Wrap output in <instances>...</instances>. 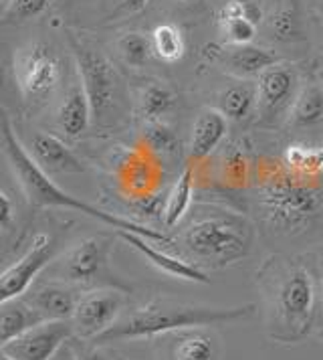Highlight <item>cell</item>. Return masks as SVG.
<instances>
[{"label": "cell", "mask_w": 323, "mask_h": 360, "mask_svg": "<svg viewBox=\"0 0 323 360\" xmlns=\"http://www.w3.org/2000/svg\"><path fill=\"white\" fill-rule=\"evenodd\" d=\"M257 285L269 338L279 344L305 340L315 324L319 294L311 269L291 257L273 255L257 269Z\"/></svg>", "instance_id": "6da1fadb"}, {"label": "cell", "mask_w": 323, "mask_h": 360, "mask_svg": "<svg viewBox=\"0 0 323 360\" xmlns=\"http://www.w3.org/2000/svg\"><path fill=\"white\" fill-rule=\"evenodd\" d=\"M0 136H2V148L4 154L8 158V164L15 172L16 180L25 193L27 200L31 202L32 207H41V209H71V211H79V213L87 214L95 221H101L105 225H110L117 231H129L136 235H142L150 241H160V243H172V239L168 235H164L162 231L150 229L145 225H140L131 219H124L113 213H105L99 211L95 207L83 202L81 198L73 197L71 193L63 191L61 186H57L51 174H47L39 164L32 160V156L29 154V150L22 146V142L18 140L16 131L13 130V124L8 122V117H2V126H0Z\"/></svg>", "instance_id": "7a4b0ae2"}, {"label": "cell", "mask_w": 323, "mask_h": 360, "mask_svg": "<svg viewBox=\"0 0 323 360\" xmlns=\"http://www.w3.org/2000/svg\"><path fill=\"white\" fill-rule=\"evenodd\" d=\"M255 304H244L235 308H210V306H192L176 300H152L140 310L129 314L115 322L107 332L93 340L97 346L121 340H142V338H156L176 334L188 328L218 326L246 320L255 314Z\"/></svg>", "instance_id": "3957f363"}, {"label": "cell", "mask_w": 323, "mask_h": 360, "mask_svg": "<svg viewBox=\"0 0 323 360\" xmlns=\"http://www.w3.org/2000/svg\"><path fill=\"white\" fill-rule=\"evenodd\" d=\"M253 241V223L242 214L220 209L196 214L182 235V243L194 259L214 269L241 262L251 253Z\"/></svg>", "instance_id": "277c9868"}, {"label": "cell", "mask_w": 323, "mask_h": 360, "mask_svg": "<svg viewBox=\"0 0 323 360\" xmlns=\"http://www.w3.org/2000/svg\"><path fill=\"white\" fill-rule=\"evenodd\" d=\"M258 205L275 229H301L323 213V186L291 172L283 164L263 174Z\"/></svg>", "instance_id": "5b68a950"}, {"label": "cell", "mask_w": 323, "mask_h": 360, "mask_svg": "<svg viewBox=\"0 0 323 360\" xmlns=\"http://www.w3.org/2000/svg\"><path fill=\"white\" fill-rule=\"evenodd\" d=\"M13 73L22 99L34 105L43 103L63 77L59 55L43 41H34L16 51Z\"/></svg>", "instance_id": "8992f818"}, {"label": "cell", "mask_w": 323, "mask_h": 360, "mask_svg": "<svg viewBox=\"0 0 323 360\" xmlns=\"http://www.w3.org/2000/svg\"><path fill=\"white\" fill-rule=\"evenodd\" d=\"M69 45L75 55L77 69H79V82L89 98L93 117L105 115L115 103L117 96V71L112 61L95 47L85 45L83 41L69 34Z\"/></svg>", "instance_id": "52a82bcc"}, {"label": "cell", "mask_w": 323, "mask_h": 360, "mask_svg": "<svg viewBox=\"0 0 323 360\" xmlns=\"http://www.w3.org/2000/svg\"><path fill=\"white\" fill-rule=\"evenodd\" d=\"M112 239L105 235L87 237L73 245L63 257L51 267L53 279H61L73 285H93L97 279L110 278Z\"/></svg>", "instance_id": "ba28073f"}, {"label": "cell", "mask_w": 323, "mask_h": 360, "mask_svg": "<svg viewBox=\"0 0 323 360\" xmlns=\"http://www.w3.org/2000/svg\"><path fill=\"white\" fill-rule=\"evenodd\" d=\"M128 304V292L117 288H97L81 294L79 304L71 318L75 338L83 342L95 340L103 332L121 320V311Z\"/></svg>", "instance_id": "9c48e42d"}, {"label": "cell", "mask_w": 323, "mask_h": 360, "mask_svg": "<svg viewBox=\"0 0 323 360\" xmlns=\"http://www.w3.org/2000/svg\"><path fill=\"white\" fill-rule=\"evenodd\" d=\"M55 239L47 233H39L32 239L31 247L22 253V257L4 267L0 276V302H8L27 294L37 276L51 263Z\"/></svg>", "instance_id": "30bf717a"}, {"label": "cell", "mask_w": 323, "mask_h": 360, "mask_svg": "<svg viewBox=\"0 0 323 360\" xmlns=\"http://www.w3.org/2000/svg\"><path fill=\"white\" fill-rule=\"evenodd\" d=\"M73 336L71 322H43L0 344V352L13 360H51Z\"/></svg>", "instance_id": "8fae6325"}, {"label": "cell", "mask_w": 323, "mask_h": 360, "mask_svg": "<svg viewBox=\"0 0 323 360\" xmlns=\"http://www.w3.org/2000/svg\"><path fill=\"white\" fill-rule=\"evenodd\" d=\"M297 83H299L297 71L287 63H277L258 75L257 115H261L263 122H273L283 110H291L293 99L299 94Z\"/></svg>", "instance_id": "7c38bea8"}, {"label": "cell", "mask_w": 323, "mask_h": 360, "mask_svg": "<svg viewBox=\"0 0 323 360\" xmlns=\"http://www.w3.org/2000/svg\"><path fill=\"white\" fill-rule=\"evenodd\" d=\"M79 297L75 285L61 279H48L27 295L32 308L47 322H71Z\"/></svg>", "instance_id": "4fadbf2b"}, {"label": "cell", "mask_w": 323, "mask_h": 360, "mask_svg": "<svg viewBox=\"0 0 323 360\" xmlns=\"http://www.w3.org/2000/svg\"><path fill=\"white\" fill-rule=\"evenodd\" d=\"M119 237L131 245L145 262L152 263L158 271L170 276V278L182 279V281H194V283H210V278L196 265V263L180 259L176 255H170L168 251H162L158 247L150 243V239H145L142 235L129 233V231H119Z\"/></svg>", "instance_id": "5bb4252c"}, {"label": "cell", "mask_w": 323, "mask_h": 360, "mask_svg": "<svg viewBox=\"0 0 323 360\" xmlns=\"http://www.w3.org/2000/svg\"><path fill=\"white\" fill-rule=\"evenodd\" d=\"M29 154L47 174H81L85 166L77 158V154L59 140L57 136L47 131H34L31 136Z\"/></svg>", "instance_id": "9a60e30c"}, {"label": "cell", "mask_w": 323, "mask_h": 360, "mask_svg": "<svg viewBox=\"0 0 323 360\" xmlns=\"http://www.w3.org/2000/svg\"><path fill=\"white\" fill-rule=\"evenodd\" d=\"M228 131V117L220 110L206 108L196 115L190 138V160L200 162L209 158L216 148L223 144Z\"/></svg>", "instance_id": "2e32d148"}, {"label": "cell", "mask_w": 323, "mask_h": 360, "mask_svg": "<svg viewBox=\"0 0 323 360\" xmlns=\"http://www.w3.org/2000/svg\"><path fill=\"white\" fill-rule=\"evenodd\" d=\"M216 103H218L216 110H220L228 117V122L242 124V122L251 120L257 114L258 108L257 82L241 79V82L228 85L218 94Z\"/></svg>", "instance_id": "e0dca14e"}, {"label": "cell", "mask_w": 323, "mask_h": 360, "mask_svg": "<svg viewBox=\"0 0 323 360\" xmlns=\"http://www.w3.org/2000/svg\"><path fill=\"white\" fill-rule=\"evenodd\" d=\"M91 117H93L91 103L79 83L71 87L69 94L65 96V101L57 112V124L67 138H79L89 128Z\"/></svg>", "instance_id": "ac0fdd59"}, {"label": "cell", "mask_w": 323, "mask_h": 360, "mask_svg": "<svg viewBox=\"0 0 323 360\" xmlns=\"http://www.w3.org/2000/svg\"><path fill=\"white\" fill-rule=\"evenodd\" d=\"M43 322L47 320L32 308L29 300L15 297L8 302H0V344L11 342L13 338Z\"/></svg>", "instance_id": "d6986e66"}, {"label": "cell", "mask_w": 323, "mask_h": 360, "mask_svg": "<svg viewBox=\"0 0 323 360\" xmlns=\"http://www.w3.org/2000/svg\"><path fill=\"white\" fill-rule=\"evenodd\" d=\"M279 63V57L269 49H263L257 45H230L226 55V65L230 73H235L241 79H253L265 73L269 67Z\"/></svg>", "instance_id": "ffe728a7"}, {"label": "cell", "mask_w": 323, "mask_h": 360, "mask_svg": "<svg viewBox=\"0 0 323 360\" xmlns=\"http://www.w3.org/2000/svg\"><path fill=\"white\" fill-rule=\"evenodd\" d=\"M172 346V360H218L220 348L216 338L202 328H188L176 332Z\"/></svg>", "instance_id": "44dd1931"}, {"label": "cell", "mask_w": 323, "mask_h": 360, "mask_svg": "<svg viewBox=\"0 0 323 360\" xmlns=\"http://www.w3.org/2000/svg\"><path fill=\"white\" fill-rule=\"evenodd\" d=\"M176 91L164 82L145 83L138 98V114L145 122H162L164 115H168L176 108Z\"/></svg>", "instance_id": "7402d4cb"}, {"label": "cell", "mask_w": 323, "mask_h": 360, "mask_svg": "<svg viewBox=\"0 0 323 360\" xmlns=\"http://www.w3.org/2000/svg\"><path fill=\"white\" fill-rule=\"evenodd\" d=\"M323 120V85L309 83L299 89L289 110V124L295 128H311Z\"/></svg>", "instance_id": "603a6c76"}, {"label": "cell", "mask_w": 323, "mask_h": 360, "mask_svg": "<svg viewBox=\"0 0 323 360\" xmlns=\"http://www.w3.org/2000/svg\"><path fill=\"white\" fill-rule=\"evenodd\" d=\"M194 170L192 166H186L180 176L174 182L170 195L166 198V205H164V211H162V217H164V225L168 229L176 227L178 223L186 217V213L190 211V205H192L194 197Z\"/></svg>", "instance_id": "cb8c5ba5"}, {"label": "cell", "mask_w": 323, "mask_h": 360, "mask_svg": "<svg viewBox=\"0 0 323 360\" xmlns=\"http://www.w3.org/2000/svg\"><path fill=\"white\" fill-rule=\"evenodd\" d=\"M283 164L291 172L315 180L323 174V146H307V144H289L283 152Z\"/></svg>", "instance_id": "d4e9b609"}, {"label": "cell", "mask_w": 323, "mask_h": 360, "mask_svg": "<svg viewBox=\"0 0 323 360\" xmlns=\"http://www.w3.org/2000/svg\"><path fill=\"white\" fill-rule=\"evenodd\" d=\"M152 51L154 57L164 63H176L186 53V39L180 31V27L174 22H162L158 25L152 34Z\"/></svg>", "instance_id": "484cf974"}, {"label": "cell", "mask_w": 323, "mask_h": 360, "mask_svg": "<svg viewBox=\"0 0 323 360\" xmlns=\"http://www.w3.org/2000/svg\"><path fill=\"white\" fill-rule=\"evenodd\" d=\"M142 140H144L145 150L158 156H170L180 146L176 131L164 122H145Z\"/></svg>", "instance_id": "4316f807"}, {"label": "cell", "mask_w": 323, "mask_h": 360, "mask_svg": "<svg viewBox=\"0 0 323 360\" xmlns=\"http://www.w3.org/2000/svg\"><path fill=\"white\" fill-rule=\"evenodd\" d=\"M117 51L124 59V63L131 67H144L150 57H154L152 51V39L144 33L129 31L117 39Z\"/></svg>", "instance_id": "83f0119b"}, {"label": "cell", "mask_w": 323, "mask_h": 360, "mask_svg": "<svg viewBox=\"0 0 323 360\" xmlns=\"http://www.w3.org/2000/svg\"><path fill=\"white\" fill-rule=\"evenodd\" d=\"M51 0H11L2 11L0 18L4 25H18L41 17L48 8Z\"/></svg>", "instance_id": "f1b7e54d"}, {"label": "cell", "mask_w": 323, "mask_h": 360, "mask_svg": "<svg viewBox=\"0 0 323 360\" xmlns=\"http://www.w3.org/2000/svg\"><path fill=\"white\" fill-rule=\"evenodd\" d=\"M267 27L277 41H293L299 34V18L293 8H279L269 17Z\"/></svg>", "instance_id": "f546056e"}, {"label": "cell", "mask_w": 323, "mask_h": 360, "mask_svg": "<svg viewBox=\"0 0 323 360\" xmlns=\"http://www.w3.org/2000/svg\"><path fill=\"white\" fill-rule=\"evenodd\" d=\"M220 33L225 34L226 41L235 47L239 45H251L257 37V25L251 18L242 17L235 20H218Z\"/></svg>", "instance_id": "4dcf8cb0"}, {"label": "cell", "mask_w": 323, "mask_h": 360, "mask_svg": "<svg viewBox=\"0 0 323 360\" xmlns=\"http://www.w3.org/2000/svg\"><path fill=\"white\" fill-rule=\"evenodd\" d=\"M249 162L241 150H230L225 158V179L230 184H242L246 179Z\"/></svg>", "instance_id": "1f68e13d"}, {"label": "cell", "mask_w": 323, "mask_h": 360, "mask_svg": "<svg viewBox=\"0 0 323 360\" xmlns=\"http://www.w3.org/2000/svg\"><path fill=\"white\" fill-rule=\"evenodd\" d=\"M16 219V202L13 200V197L8 195V191H0V229H2V235L6 237L11 231H13V225H15Z\"/></svg>", "instance_id": "d6a6232c"}, {"label": "cell", "mask_w": 323, "mask_h": 360, "mask_svg": "<svg viewBox=\"0 0 323 360\" xmlns=\"http://www.w3.org/2000/svg\"><path fill=\"white\" fill-rule=\"evenodd\" d=\"M73 348H75L77 360H110L99 350L97 344L89 346V344H83L81 340H77V342H73Z\"/></svg>", "instance_id": "836d02e7"}, {"label": "cell", "mask_w": 323, "mask_h": 360, "mask_svg": "<svg viewBox=\"0 0 323 360\" xmlns=\"http://www.w3.org/2000/svg\"><path fill=\"white\" fill-rule=\"evenodd\" d=\"M150 0H117V8L113 15H133L140 13Z\"/></svg>", "instance_id": "e575fe53"}, {"label": "cell", "mask_w": 323, "mask_h": 360, "mask_svg": "<svg viewBox=\"0 0 323 360\" xmlns=\"http://www.w3.org/2000/svg\"><path fill=\"white\" fill-rule=\"evenodd\" d=\"M51 360H77V354H75V348H73V342L69 340V342L65 344L63 348L53 356Z\"/></svg>", "instance_id": "d590c367"}, {"label": "cell", "mask_w": 323, "mask_h": 360, "mask_svg": "<svg viewBox=\"0 0 323 360\" xmlns=\"http://www.w3.org/2000/svg\"><path fill=\"white\" fill-rule=\"evenodd\" d=\"M180 2H184V4H194V2H200V0H180Z\"/></svg>", "instance_id": "8d00e7d4"}, {"label": "cell", "mask_w": 323, "mask_h": 360, "mask_svg": "<svg viewBox=\"0 0 323 360\" xmlns=\"http://www.w3.org/2000/svg\"><path fill=\"white\" fill-rule=\"evenodd\" d=\"M242 4H255V0H239Z\"/></svg>", "instance_id": "74e56055"}, {"label": "cell", "mask_w": 323, "mask_h": 360, "mask_svg": "<svg viewBox=\"0 0 323 360\" xmlns=\"http://www.w3.org/2000/svg\"><path fill=\"white\" fill-rule=\"evenodd\" d=\"M8 2H11V0H2V8H4V6H6Z\"/></svg>", "instance_id": "f35d334b"}, {"label": "cell", "mask_w": 323, "mask_h": 360, "mask_svg": "<svg viewBox=\"0 0 323 360\" xmlns=\"http://www.w3.org/2000/svg\"><path fill=\"white\" fill-rule=\"evenodd\" d=\"M2 360H13V359H8V356H4V354H2Z\"/></svg>", "instance_id": "ab89813d"}, {"label": "cell", "mask_w": 323, "mask_h": 360, "mask_svg": "<svg viewBox=\"0 0 323 360\" xmlns=\"http://www.w3.org/2000/svg\"><path fill=\"white\" fill-rule=\"evenodd\" d=\"M322 290H323V276H322Z\"/></svg>", "instance_id": "60d3db41"}]
</instances>
